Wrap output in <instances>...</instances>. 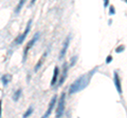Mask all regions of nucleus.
I'll use <instances>...</instances> for the list:
<instances>
[{
	"mask_svg": "<svg viewBox=\"0 0 127 118\" xmlns=\"http://www.w3.org/2000/svg\"><path fill=\"white\" fill-rule=\"evenodd\" d=\"M58 72H59L58 68H57V66H55V68H54V72H53V77H52V80H51V86H54L55 83H56L57 78H58Z\"/></svg>",
	"mask_w": 127,
	"mask_h": 118,
	"instance_id": "9",
	"label": "nucleus"
},
{
	"mask_svg": "<svg viewBox=\"0 0 127 118\" xmlns=\"http://www.w3.org/2000/svg\"><path fill=\"white\" fill-rule=\"evenodd\" d=\"M123 50H124V46H119V48L117 49V52H118V53H120V52H122Z\"/></svg>",
	"mask_w": 127,
	"mask_h": 118,
	"instance_id": "15",
	"label": "nucleus"
},
{
	"mask_svg": "<svg viewBox=\"0 0 127 118\" xmlns=\"http://www.w3.org/2000/svg\"><path fill=\"white\" fill-rule=\"evenodd\" d=\"M26 1L27 0H20V1H19V3L17 4V6H16V9H15V13H19V11L21 10V7L23 6V4H25Z\"/></svg>",
	"mask_w": 127,
	"mask_h": 118,
	"instance_id": "12",
	"label": "nucleus"
},
{
	"mask_svg": "<svg viewBox=\"0 0 127 118\" xmlns=\"http://www.w3.org/2000/svg\"><path fill=\"white\" fill-rule=\"evenodd\" d=\"M30 29H31V20L29 21V23H28V25H27V27H26L25 32L22 33V35H19V36L16 38V40H15V43H16V44H20V43L23 42V40H25L26 37H27L28 33L30 32Z\"/></svg>",
	"mask_w": 127,
	"mask_h": 118,
	"instance_id": "4",
	"label": "nucleus"
},
{
	"mask_svg": "<svg viewBox=\"0 0 127 118\" xmlns=\"http://www.w3.org/2000/svg\"><path fill=\"white\" fill-rule=\"evenodd\" d=\"M1 104H2V101L0 100V117H1Z\"/></svg>",
	"mask_w": 127,
	"mask_h": 118,
	"instance_id": "19",
	"label": "nucleus"
},
{
	"mask_svg": "<svg viewBox=\"0 0 127 118\" xmlns=\"http://www.w3.org/2000/svg\"><path fill=\"white\" fill-rule=\"evenodd\" d=\"M114 83H116V86H117V90L119 94H122V88H121V80H120V77H119L118 73L116 72L114 73Z\"/></svg>",
	"mask_w": 127,
	"mask_h": 118,
	"instance_id": "8",
	"label": "nucleus"
},
{
	"mask_svg": "<svg viewBox=\"0 0 127 118\" xmlns=\"http://www.w3.org/2000/svg\"><path fill=\"white\" fill-rule=\"evenodd\" d=\"M32 113H33V108L31 107V108L28 109V111H27L25 114H23V117H28V116H30Z\"/></svg>",
	"mask_w": 127,
	"mask_h": 118,
	"instance_id": "14",
	"label": "nucleus"
},
{
	"mask_svg": "<svg viewBox=\"0 0 127 118\" xmlns=\"http://www.w3.org/2000/svg\"><path fill=\"white\" fill-rule=\"evenodd\" d=\"M56 101H57V96H56V95H54V96L52 97V99H51V101H50L49 109H48V111L45 113L43 117H49V116H50V114L52 113L53 109H54V107H55V103H56Z\"/></svg>",
	"mask_w": 127,
	"mask_h": 118,
	"instance_id": "5",
	"label": "nucleus"
},
{
	"mask_svg": "<svg viewBox=\"0 0 127 118\" xmlns=\"http://www.w3.org/2000/svg\"><path fill=\"white\" fill-rule=\"evenodd\" d=\"M67 72H68V64L65 63L64 64V68H63V74H62L61 79H59L58 85H62L64 83V81H65V79H66V76H67Z\"/></svg>",
	"mask_w": 127,
	"mask_h": 118,
	"instance_id": "7",
	"label": "nucleus"
},
{
	"mask_svg": "<svg viewBox=\"0 0 127 118\" xmlns=\"http://www.w3.org/2000/svg\"><path fill=\"white\" fill-rule=\"evenodd\" d=\"M70 36L67 37V39L65 41H64V46H63V49L61 51V54H59V59H63L64 56H65V54L67 52V49H68V46H69V43H70Z\"/></svg>",
	"mask_w": 127,
	"mask_h": 118,
	"instance_id": "6",
	"label": "nucleus"
},
{
	"mask_svg": "<svg viewBox=\"0 0 127 118\" xmlns=\"http://www.w3.org/2000/svg\"><path fill=\"white\" fill-rule=\"evenodd\" d=\"M38 37H39V34L37 33V34H35L34 35V37L32 38V40H30V42L27 44V46L25 48V53H23V62L26 61V59H27V56H28V52L30 51V49L33 46L34 44H35V42L37 41V39H38Z\"/></svg>",
	"mask_w": 127,
	"mask_h": 118,
	"instance_id": "2",
	"label": "nucleus"
},
{
	"mask_svg": "<svg viewBox=\"0 0 127 118\" xmlns=\"http://www.w3.org/2000/svg\"><path fill=\"white\" fill-rule=\"evenodd\" d=\"M64 109H65V94H62L61 99L58 100V107L56 111V117H61L64 114Z\"/></svg>",
	"mask_w": 127,
	"mask_h": 118,
	"instance_id": "3",
	"label": "nucleus"
},
{
	"mask_svg": "<svg viewBox=\"0 0 127 118\" xmlns=\"http://www.w3.org/2000/svg\"><path fill=\"white\" fill-rule=\"evenodd\" d=\"M35 1H36V0H32V2H31V3H32V4H34Z\"/></svg>",
	"mask_w": 127,
	"mask_h": 118,
	"instance_id": "20",
	"label": "nucleus"
},
{
	"mask_svg": "<svg viewBox=\"0 0 127 118\" xmlns=\"http://www.w3.org/2000/svg\"><path fill=\"white\" fill-rule=\"evenodd\" d=\"M46 56H47V53H43V55L40 57V59H39V61L37 62V64H36V66H35V72H37V71L40 69V66H41V64L43 63V61H45V58H46Z\"/></svg>",
	"mask_w": 127,
	"mask_h": 118,
	"instance_id": "10",
	"label": "nucleus"
},
{
	"mask_svg": "<svg viewBox=\"0 0 127 118\" xmlns=\"http://www.w3.org/2000/svg\"><path fill=\"white\" fill-rule=\"evenodd\" d=\"M114 12H116V11L113 10V6H110V14H113Z\"/></svg>",
	"mask_w": 127,
	"mask_h": 118,
	"instance_id": "16",
	"label": "nucleus"
},
{
	"mask_svg": "<svg viewBox=\"0 0 127 118\" xmlns=\"http://www.w3.org/2000/svg\"><path fill=\"white\" fill-rule=\"evenodd\" d=\"M95 71L96 70L94 69V70L91 71L90 73L85 74V75H83L82 77L77 78V79L72 83V85L70 86V94H73V93H76V92H79V91H82V90H84L86 86L89 84L91 77H92V75L95 73Z\"/></svg>",
	"mask_w": 127,
	"mask_h": 118,
	"instance_id": "1",
	"label": "nucleus"
},
{
	"mask_svg": "<svg viewBox=\"0 0 127 118\" xmlns=\"http://www.w3.org/2000/svg\"><path fill=\"white\" fill-rule=\"evenodd\" d=\"M20 95H21V90H17L16 93L14 94V96H13V100L14 101H17L19 99V97H20Z\"/></svg>",
	"mask_w": 127,
	"mask_h": 118,
	"instance_id": "13",
	"label": "nucleus"
},
{
	"mask_svg": "<svg viewBox=\"0 0 127 118\" xmlns=\"http://www.w3.org/2000/svg\"><path fill=\"white\" fill-rule=\"evenodd\" d=\"M108 2H109L108 0H104V6H105V7H106L107 5H108Z\"/></svg>",
	"mask_w": 127,
	"mask_h": 118,
	"instance_id": "18",
	"label": "nucleus"
},
{
	"mask_svg": "<svg viewBox=\"0 0 127 118\" xmlns=\"http://www.w3.org/2000/svg\"><path fill=\"white\" fill-rule=\"evenodd\" d=\"M126 2H127V0H126Z\"/></svg>",
	"mask_w": 127,
	"mask_h": 118,
	"instance_id": "21",
	"label": "nucleus"
},
{
	"mask_svg": "<svg viewBox=\"0 0 127 118\" xmlns=\"http://www.w3.org/2000/svg\"><path fill=\"white\" fill-rule=\"evenodd\" d=\"M111 59H112V57H111V56H108V58H107V63H109V62L111 61Z\"/></svg>",
	"mask_w": 127,
	"mask_h": 118,
	"instance_id": "17",
	"label": "nucleus"
},
{
	"mask_svg": "<svg viewBox=\"0 0 127 118\" xmlns=\"http://www.w3.org/2000/svg\"><path fill=\"white\" fill-rule=\"evenodd\" d=\"M11 79H12V76L11 75H9V74H6V75H4L2 78H1V80H2V83L4 84V85H6L9 82L11 81Z\"/></svg>",
	"mask_w": 127,
	"mask_h": 118,
	"instance_id": "11",
	"label": "nucleus"
}]
</instances>
